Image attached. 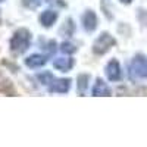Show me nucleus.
I'll return each instance as SVG.
<instances>
[{
    "label": "nucleus",
    "instance_id": "nucleus-3",
    "mask_svg": "<svg viewBox=\"0 0 147 147\" xmlns=\"http://www.w3.org/2000/svg\"><path fill=\"white\" fill-rule=\"evenodd\" d=\"M115 44H116V40L109 32H102L93 44V53L97 56H102V55L107 53Z\"/></svg>",
    "mask_w": 147,
    "mask_h": 147
},
{
    "label": "nucleus",
    "instance_id": "nucleus-9",
    "mask_svg": "<svg viewBox=\"0 0 147 147\" xmlns=\"http://www.w3.org/2000/svg\"><path fill=\"white\" fill-rule=\"evenodd\" d=\"M46 63H47V57L43 56V55H31L30 57L25 59V65H27L28 68H32V69L41 68V66H44Z\"/></svg>",
    "mask_w": 147,
    "mask_h": 147
},
{
    "label": "nucleus",
    "instance_id": "nucleus-7",
    "mask_svg": "<svg viewBox=\"0 0 147 147\" xmlns=\"http://www.w3.org/2000/svg\"><path fill=\"white\" fill-rule=\"evenodd\" d=\"M53 66L60 72H68L74 66V59L72 57H56L53 60Z\"/></svg>",
    "mask_w": 147,
    "mask_h": 147
},
{
    "label": "nucleus",
    "instance_id": "nucleus-12",
    "mask_svg": "<svg viewBox=\"0 0 147 147\" xmlns=\"http://www.w3.org/2000/svg\"><path fill=\"white\" fill-rule=\"evenodd\" d=\"M37 78H38L40 81H41V84H44V85H47V84H52L53 82V75L50 72H41V74H38L37 75Z\"/></svg>",
    "mask_w": 147,
    "mask_h": 147
},
{
    "label": "nucleus",
    "instance_id": "nucleus-15",
    "mask_svg": "<svg viewBox=\"0 0 147 147\" xmlns=\"http://www.w3.org/2000/svg\"><path fill=\"white\" fill-rule=\"evenodd\" d=\"M119 2H121L122 5H131V3H132V0H119Z\"/></svg>",
    "mask_w": 147,
    "mask_h": 147
},
{
    "label": "nucleus",
    "instance_id": "nucleus-13",
    "mask_svg": "<svg viewBox=\"0 0 147 147\" xmlns=\"http://www.w3.org/2000/svg\"><path fill=\"white\" fill-rule=\"evenodd\" d=\"M60 49H62L63 53H75V52H77V46H74V44L69 43V41H65Z\"/></svg>",
    "mask_w": 147,
    "mask_h": 147
},
{
    "label": "nucleus",
    "instance_id": "nucleus-2",
    "mask_svg": "<svg viewBox=\"0 0 147 147\" xmlns=\"http://www.w3.org/2000/svg\"><path fill=\"white\" fill-rule=\"evenodd\" d=\"M129 75L134 80H147V57L143 55L134 56L129 63Z\"/></svg>",
    "mask_w": 147,
    "mask_h": 147
},
{
    "label": "nucleus",
    "instance_id": "nucleus-14",
    "mask_svg": "<svg viewBox=\"0 0 147 147\" xmlns=\"http://www.w3.org/2000/svg\"><path fill=\"white\" fill-rule=\"evenodd\" d=\"M41 0H22V3L25 7H30V9H35L37 6L40 5Z\"/></svg>",
    "mask_w": 147,
    "mask_h": 147
},
{
    "label": "nucleus",
    "instance_id": "nucleus-4",
    "mask_svg": "<svg viewBox=\"0 0 147 147\" xmlns=\"http://www.w3.org/2000/svg\"><path fill=\"white\" fill-rule=\"evenodd\" d=\"M105 72H106V77L109 81H119L121 77H122V69H121V65L116 59H112L110 62H107L106 68H105Z\"/></svg>",
    "mask_w": 147,
    "mask_h": 147
},
{
    "label": "nucleus",
    "instance_id": "nucleus-10",
    "mask_svg": "<svg viewBox=\"0 0 147 147\" xmlns=\"http://www.w3.org/2000/svg\"><path fill=\"white\" fill-rule=\"evenodd\" d=\"M93 96H96V97H99V96H110L112 94V91H110V88H109V85L103 81V80H97L96 81V84H94V87H93Z\"/></svg>",
    "mask_w": 147,
    "mask_h": 147
},
{
    "label": "nucleus",
    "instance_id": "nucleus-6",
    "mask_svg": "<svg viewBox=\"0 0 147 147\" xmlns=\"http://www.w3.org/2000/svg\"><path fill=\"white\" fill-rule=\"evenodd\" d=\"M71 88V80H53V82L49 85L50 93H68Z\"/></svg>",
    "mask_w": 147,
    "mask_h": 147
},
{
    "label": "nucleus",
    "instance_id": "nucleus-1",
    "mask_svg": "<svg viewBox=\"0 0 147 147\" xmlns=\"http://www.w3.org/2000/svg\"><path fill=\"white\" fill-rule=\"evenodd\" d=\"M30 44H31V32L27 28H19L12 35L9 47L13 55H22L28 50Z\"/></svg>",
    "mask_w": 147,
    "mask_h": 147
},
{
    "label": "nucleus",
    "instance_id": "nucleus-5",
    "mask_svg": "<svg viewBox=\"0 0 147 147\" xmlns=\"http://www.w3.org/2000/svg\"><path fill=\"white\" fill-rule=\"evenodd\" d=\"M82 27L85 31H94L97 28V15L94 13L93 10H87L85 13L82 15Z\"/></svg>",
    "mask_w": 147,
    "mask_h": 147
},
{
    "label": "nucleus",
    "instance_id": "nucleus-8",
    "mask_svg": "<svg viewBox=\"0 0 147 147\" xmlns=\"http://www.w3.org/2000/svg\"><path fill=\"white\" fill-rule=\"evenodd\" d=\"M57 19V12L55 10H44L40 15V24L44 28H50Z\"/></svg>",
    "mask_w": 147,
    "mask_h": 147
},
{
    "label": "nucleus",
    "instance_id": "nucleus-11",
    "mask_svg": "<svg viewBox=\"0 0 147 147\" xmlns=\"http://www.w3.org/2000/svg\"><path fill=\"white\" fill-rule=\"evenodd\" d=\"M88 81H90V75H87V74H81V75L78 77L77 80V87L80 90V93H85V90H87L88 87Z\"/></svg>",
    "mask_w": 147,
    "mask_h": 147
}]
</instances>
